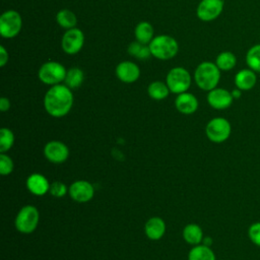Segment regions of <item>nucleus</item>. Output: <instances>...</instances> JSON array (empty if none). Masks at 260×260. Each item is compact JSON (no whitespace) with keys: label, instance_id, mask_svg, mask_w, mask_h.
<instances>
[{"label":"nucleus","instance_id":"obj_8","mask_svg":"<svg viewBox=\"0 0 260 260\" xmlns=\"http://www.w3.org/2000/svg\"><path fill=\"white\" fill-rule=\"evenodd\" d=\"M22 27L21 15L13 9L4 11L0 16V35L4 39L16 37Z\"/></svg>","mask_w":260,"mask_h":260},{"label":"nucleus","instance_id":"obj_25","mask_svg":"<svg viewBox=\"0 0 260 260\" xmlns=\"http://www.w3.org/2000/svg\"><path fill=\"white\" fill-rule=\"evenodd\" d=\"M83 79H84L83 71L78 67H72L67 70L64 82L69 88L74 89L79 87L82 84Z\"/></svg>","mask_w":260,"mask_h":260},{"label":"nucleus","instance_id":"obj_4","mask_svg":"<svg viewBox=\"0 0 260 260\" xmlns=\"http://www.w3.org/2000/svg\"><path fill=\"white\" fill-rule=\"evenodd\" d=\"M67 70L65 67L57 61H48L41 65L38 71L39 79L48 85L60 84L65 80Z\"/></svg>","mask_w":260,"mask_h":260},{"label":"nucleus","instance_id":"obj_28","mask_svg":"<svg viewBox=\"0 0 260 260\" xmlns=\"http://www.w3.org/2000/svg\"><path fill=\"white\" fill-rule=\"evenodd\" d=\"M14 143V134L8 128H1L0 130V152L5 153Z\"/></svg>","mask_w":260,"mask_h":260},{"label":"nucleus","instance_id":"obj_35","mask_svg":"<svg viewBox=\"0 0 260 260\" xmlns=\"http://www.w3.org/2000/svg\"><path fill=\"white\" fill-rule=\"evenodd\" d=\"M202 243H203V245L210 247V246L212 245V239H211V238H209V237H205V238H203Z\"/></svg>","mask_w":260,"mask_h":260},{"label":"nucleus","instance_id":"obj_2","mask_svg":"<svg viewBox=\"0 0 260 260\" xmlns=\"http://www.w3.org/2000/svg\"><path fill=\"white\" fill-rule=\"evenodd\" d=\"M194 80L200 89L209 91L217 87L220 80V70L213 62H201L194 71Z\"/></svg>","mask_w":260,"mask_h":260},{"label":"nucleus","instance_id":"obj_12","mask_svg":"<svg viewBox=\"0 0 260 260\" xmlns=\"http://www.w3.org/2000/svg\"><path fill=\"white\" fill-rule=\"evenodd\" d=\"M68 192L74 201L80 203L91 200L94 195L93 186L85 180H78L72 183L68 189Z\"/></svg>","mask_w":260,"mask_h":260},{"label":"nucleus","instance_id":"obj_11","mask_svg":"<svg viewBox=\"0 0 260 260\" xmlns=\"http://www.w3.org/2000/svg\"><path fill=\"white\" fill-rule=\"evenodd\" d=\"M208 105L215 110H225L230 108L234 102L232 92L222 87H215L207 93Z\"/></svg>","mask_w":260,"mask_h":260},{"label":"nucleus","instance_id":"obj_5","mask_svg":"<svg viewBox=\"0 0 260 260\" xmlns=\"http://www.w3.org/2000/svg\"><path fill=\"white\" fill-rule=\"evenodd\" d=\"M205 133L211 142L222 143L230 138L232 134V125L225 118L215 117L207 123Z\"/></svg>","mask_w":260,"mask_h":260},{"label":"nucleus","instance_id":"obj_17","mask_svg":"<svg viewBox=\"0 0 260 260\" xmlns=\"http://www.w3.org/2000/svg\"><path fill=\"white\" fill-rule=\"evenodd\" d=\"M26 187L30 193L37 196H43L50 190V184L46 177L35 173L26 179Z\"/></svg>","mask_w":260,"mask_h":260},{"label":"nucleus","instance_id":"obj_7","mask_svg":"<svg viewBox=\"0 0 260 260\" xmlns=\"http://www.w3.org/2000/svg\"><path fill=\"white\" fill-rule=\"evenodd\" d=\"M39 219V210L34 205H25L16 215L15 228L21 234H30L37 229Z\"/></svg>","mask_w":260,"mask_h":260},{"label":"nucleus","instance_id":"obj_27","mask_svg":"<svg viewBox=\"0 0 260 260\" xmlns=\"http://www.w3.org/2000/svg\"><path fill=\"white\" fill-rule=\"evenodd\" d=\"M128 53L139 59V60H145V59H148L150 56H151V52H150V49H149V46L148 45H144V44H141L137 41L135 42H132L129 47H128Z\"/></svg>","mask_w":260,"mask_h":260},{"label":"nucleus","instance_id":"obj_32","mask_svg":"<svg viewBox=\"0 0 260 260\" xmlns=\"http://www.w3.org/2000/svg\"><path fill=\"white\" fill-rule=\"evenodd\" d=\"M9 56H8V52L5 49L4 46H0V66L4 67L6 65V63L8 62Z\"/></svg>","mask_w":260,"mask_h":260},{"label":"nucleus","instance_id":"obj_16","mask_svg":"<svg viewBox=\"0 0 260 260\" xmlns=\"http://www.w3.org/2000/svg\"><path fill=\"white\" fill-rule=\"evenodd\" d=\"M175 106L180 113L185 115H190L197 111L198 100L194 94L188 91H185L183 93L178 94V96L175 100Z\"/></svg>","mask_w":260,"mask_h":260},{"label":"nucleus","instance_id":"obj_3","mask_svg":"<svg viewBox=\"0 0 260 260\" xmlns=\"http://www.w3.org/2000/svg\"><path fill=\"white\" fill-rule=\"evenodd\" d=\"M151 56L158 60H170L179 52V44L171 36L158 35L155 36L148 44Z\"/></svg>","mask_w":260,"mask_h":260},{"label":"nucleus","instance_id":"obj_10","mask_svg":"<svg viewBox=\"0 0 260 260\" xmlns=\"http://www.w3.org/2000/svg\"><path fill=\"white\" fill-rule=\"evenodd\" d=\"M223 0H201L197 6V17L202 21H212L222 12Z\"/></svg>","mask_w":260,"mask_h":260},{"label":"nucleus","instance_id":"obj_29","mask_svg":"<svg viewBox=\"0 0 260 260\" xmlns=\"http://www.w3.org/2000/svg\"><path fill=\"white\" fill-rule=\"evenodd\" d=\"M13 168L14 165L11 157L5 153H0V174L7 176L12 173Z\"/></svg>","mask_w":260,"mask_h":260},{"label":"nucleus","instance_id":"obj_18","mask_svg":"<svg viewBox=\"0 0 260 260\" xmlns=\"http://www.w3.org/2000/svg\"><path fill=\"white\" fill-rule=\"evenodd\" d=\"M144 232L148 239L153 241L159 240L166 233V223L160 217H151L146 221L144 225Z\"/></svg>","mask_w":260,"mask_h":260},{"label":"nucleus","instance_id":"obj_19","mask_svg":"<svg viewBox=\"0 0 260 260\" xmlns=\"http://www.w3.org/2000/svg\"><path fill=\"white\" fill-rule=\"evenodd\" d=\"M134 36L137 42L148 45L154 38V29L148 21H141L135 26Z\"/></svg>","mask_w":260,"mask_h":260},{"label":"nucleus","instance_id":"obj_34","mask_svg":"<svg viewBox=\"0 0 260 260\" xmlns=\"http://www.w3.org/2000/svg\"><path fill=\"white\" fill-rule=\"evenodd\" d=\"M232 95H233V98H234V100H238V99H240L241 98V95H242V90L241 89H239V88H235V89H233L232 91Z\"/></svg>","mask_w":260,"mask_h":260},{"label":"nucleus","instance_id":"obj_23","mask_svg":"<svg viewBox=\"0 0 260 260\" xmlns=\"http://www.w3.org/2000/svg\"><path fill=\"white\" fill-rule=\"evenodd\" d=\"M214 63L220 71H230L236 67L237 57L230 51H223L216 56Z\"/></svg>","mask_w":260,"mask_h":260},{"label":"nucleus","instance_id":"obj_14","mask_svg":"<svg viewBox=\"0 0 260 260\" xmlns=\"http://www.w3.org/2000/svg\"><path fill=\"white\" fill-rule=\"evenodd\" d=\"M116 76L124 83H133L140 76V68L132 61H122L115 69Z\"/></svg>","mask_w":260,"mask_h":260},{"label":"nucleus","instance_id":"obj_9","mask_svg":"<svg viewBox=\"0 0 260 260\" xmlns=\"http://www.w3.org/2000/svg\"><path fill=\"white\" fill-rule=\"evenodd\" d=\"M84 35L78 27L67 29L62 36L61 48L68 55L77 54L83 47Z\"/></svg>","mask_w":260,"mask_h":260},{"label":"nucleus","instance_id":"obj_26","mask_svg":"<svg viewBox=\"0 0 260 260\" xmlns=\"http://www.w3.org/2000/svg\"><path fill=\"white\" fill-rule=\"evenodd\" d=\"M245 60L248 68L252 69L256 73L260 72V44L252 46L247 51Z\"/></svg>","mask_w":260,"mask_h":260},{"label":"nucleus","instance_id":"obj_20","mask_svg":"<svg viewBox=\"0 0 260 260\" xmlns=\"http://www.w3.org/2000/svg\"><path fill=\"white\" fill-rule=\"evenodd\" d=\"M184 240L191 245H199L203 240L202 229L196 223H189L183 230Z\"/></svg>","mask_w":260,"mask_h":260},{"label":"nucleus","instance_id":"obj_31","mask_svg":"<svg viewBox=\"0 0 260 260\" xmlns=\"http://www.w3.org/2000/svg\"><path fill=\"white\" fill-rule=\"evenodd\" d=\"M67 187L64 183L60 182V181H56V182H53L50 184V194L54 197H57V198H61L63 197L66 193H67Z\"/></svg>","mask_w":260,"mask_h":260},{"label":"nucleus","instance_id":"obj_1","mask_svg":"<svg viewBox=\"0 0 260 260\" xmlns=\"http://www.w3.org/2000/svg\"><path fill=\"white\" fill-rule=\"evenodd\" d=\"M72 89L66 84H56L51 86L44 96V107L46 112L55 118L67 115L73 106Z\"/></svg>","mask_w":260,"mask_h":260},{"label":"nucleus","instance_id":"obj_36","mask_svg":"<svg viewBox=\"0 0 260 260\" xmlns=\"http://www.w3.org/2000/svg\"><path fill=\"white\" fill-rule=\"evenodd\" d=\"M259 79H260V72H259Z\"/></svg>","mask_w":260,"mask_h":260},{"label":"nucleus","instance_id":"obj_24","mask_svg":"<svg viewBox=\"0 0 260 260\" xmlns=\"http://www.w3.org/2000/svg\"><path fill=\"white\" fill-rule=\"evenodd\" d=\"M56 21L61 27H63L67 30V29L76 27L77 18H76V15L73 11L64 8V9H61L57 12Z\"/></svg>","mask_w":260,"mask_h":260},{"label":"nucleus","instance_id":"obj_33","mask_svg":"<svg viewBox=\"0 0 260 260\" xmlns=\"http://www.w3.org/2000/svg\"><path fill=\"white\" fill-rule=\"evenodd\" d=\"M10 108V101L7 98H1L0 99V111L6 112Z\"/></svg>","mask_w":260,"mask_h":260},{"label":"nucleus","instance_id":"obj_22","mask_svg":"<svg viewBox=\"0 0 260 260\" xmlns=\"http://www.w3.org/2000/svg\"><path fill=\"white\" fill-rule=\"evenodd\" d=\"M147 93L148 95L155 101H161L165 100L169 93H170V88L166 82L156 80L152 81L149 83L147 87Z\"/></svg>","mask_w":260,"mask_h":260},{"label":"nucleus","instance_id":"obj_37","mask_svg":"<svg viewBox=\"0 0 260 260\" xmlns=\"http://www.w3.org/2000/svg\"><path fill=\"white\" fill-rule=\"evenodd\" d=\"M259 35H260V32H259Z\"/></svg>","mask_w":260,"mask_h":260},{"label":"nucleus","instance_id":"obj_30","mask_svg":"<svg viewBox=\"0 0 260 260\" xmlns=\"http://www.w3.org/2000/svg\"><path fill=\"white\" fill-rule=\"evenodd\" d=\"M248 237L254 245L260 247V221L250 224L248 228Z\"/></svg>","mask_w":260,"mask_h":260},{"label":"nucleus","instance_id":"obj_6","mask_svg":"<svg viewBox=\"0 0 260 260\" xmlns=\"http://www.w3.org/2000/svg\"><path fill=\"white\" fill-rule=\"evenodd\" d=\"M166 83L171 92L180 94L189 89L191 85V75L184 67H174L168 72Z\"/></svg>","mask_w":260,"mask_h":260},{"label":"nucleus","instance_id":"obj_13","mask_svg":"<svg viewBox=\"0 0 260 260\" xmlns=\"http://www.w3.org/2000/svg\"><path fill=\"white\" fill-rule=\"evenodd\" d=\"M44 154L49 161L54 164H61L68 158L69 149L63 142L52 140L45 145Z\"/></svg>","mask_w":260,"mask_h":260},{"label":"nucleus","instance_id":"obj_15","mask_svg":"<svg viewBox=\"0 0 260 260\" xmlns=\"http://www.w3.org/2000/svg\"><path fill=\"white\" fill-rule=\"evenodd\" d=\"M257 74L250 68L239 70L235 75V85L242 91L251 90L257 83Z\"/></svg>","mask_w":260,"mask_h":260},{"label":"nucleus","instance_id":"obj_21","mask_svg":"<svg viewBox=\"0 0 260 260\" xmlns=\"http://www.w3.org/2000/svg\"><path fill=\"white\" fill-rule=\"evenodd\" d=\"M188 260H215V254L210 247L199 244L190 250Z\"/></svg>","mask_w":260,"mask_h":260}]
</instances>
